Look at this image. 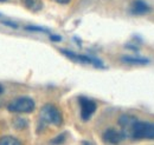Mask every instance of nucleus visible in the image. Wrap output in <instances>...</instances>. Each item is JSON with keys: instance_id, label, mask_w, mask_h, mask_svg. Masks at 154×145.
Masks as SVG:
<instances>
[{"instance_id": "nucleus-1", "label": "nucleus", "mask_w": 154, "mask_h": 145, "mask_svg": "<svg viewBox=\"0 0 154 145\" xmlns=\"http://www.w3.org/2000/svg\"><path fill=\"white\" fill-rule=\"evenodd\" d=\"M40 122L44 124H51L55 126H60L63 123V116L60 111L54 104H45L40 109Z\"/></svg>"}, {"instance_id": "nucleus-2", "label": "nucleus", "mask_w": 154, "mask_h": 145, "mask_svg": "<svg viewBox=\"0 0 154 145\" xmlns=\"http://www.w3.org/2000/svg\"><path fill=\"white\" fill-rule=\"evenodd\" d=\"M131 139L133 141L154 139V123L137 120L133 127Z\"/></svg>"}, {"instance_id": "nucleus-3", "label": "nucleus", "mask_w": 154, "mask_h": 145, "mask_svg": "<svg viewBox=\"0 0 154 145\" xmlns=\"http://www.w3.org/2000/svg\"><path fill=\"white\" fill-rule=\"evenodd\" d=\"M35 108H36L35 100L31 97H26V96L16 98L7 105V110L14 113H31Z\"/></svg>"}, {"instance_id": "nucleus-4", "label": "nucleus", "mask_w": 154, "mask_h": 145, "mask_svg": "<svg viewBox=\"0 0 154 145\" xmlns=\"http://www.w3.org/2000/svg\"><path fill=\"white\" fill-rule=\"evenodd\" d=\"M78 103L81 106V118L87 122L90 119V117L95 113V111L97 109L96 103L87 97H79L78 98Z\"/></svg>"}, {"instance_id": "nucleus-5", "label": "nucleus", "mask_w": 154, "mask_h": 145, "mask_svg": "<svg viewBox=\"0 0 154 145\" xmlns=\"http://www.w3.org/2000/svg\"><path fill=\"white\" fill-rule=\"evenodd\" d=\"M137 120L139 119L134 116H132V114H122L119 118V125L121 127V131H122L125 138H129L131 139L133 127H134L135 123Z\"/></svg>"}, {"instance_id": "nucleus-6", "label": "nucleus", "mask_w": 154, "mask_h": 145, "mask_svg": "<svg viewBox=\"0 0 154 145\" xmlns=\"http://www.w3.org/2000/svg\"><path fill=\"white\" fill-rule=\"evenodd\" d=\"M103 141L106 143L109 144H117L120 142H122V139H125V136L122 133V131H117L115 129H108L103 132Z\"/></svg>"}, {"instance_id": "nucleus-7", "label": "nucleus", "mask_w": 154, "mask_h": 145, "mask_svg": "<svg viewBox=\"0 0 154 145\" xmlns=\"http://www.w3.org/2000/svg\"><path fill=\"white\" fill-rule=\"evenodd\" d=\"M151 11H152V8L149 7V5H147L142 0H134L133 4H132V8H131V13L135 14V16L146 14V13H148Z\"/></svg>"}, {"instance_id": "nucleus-8", "label": "nucleus", "mask_w": 154, "mask_h": 145, "mask_svg": "<svg viewBox=\"0 0 154 145\" xmlns=\"http://www.w3.org/2000/svg\"><path fill=\"white\" fill-rule=\"evenodd\" d=\"M121 60L125 64H131V65H147L149 63V60L147 58L132 57V55H123V57H121Z\"/></svg>"}, {"instance_id": "nucleus-9", "label": "nucleus", "mask_w": 154, "mask_h": 145, "mask_svg": "<svg viewBox=\"0 0 154 145\" xmlns=\"http://www.w3.org/2000/svg\"><path fill=\"white\" fill-rule=\"evenodd\" d=\"M21 2L31 12H39L43 8L42 0H21Z\"/></svg>"}, {"instance_id": "nucleus-10", "label": "nucleus", "mask_w": 154, "mask_h": 145, "mask_svg": "<svg viewBox=\"0 0 154 145\" xmlns=\"http://www.w3.org/2000/svg\"><path fill=\"white\" fill-rule=\"evenodd\" d=\"M20 142L18 138L13 136H4L0 138V145H20Z\"/></svg>"}, {"instance_id": "nucleus-11", "label": "nucleus", "mask_w": 154, "mask_h": 145, "mask_svg": "<svg viewBox=\"0 0 154 145\" xmlns=\"http://www.w3.org/2000/svg\"><path fill=\"white\" fill-rule=\"evenodd\" d=\"M27 122L24 119V118H19V117H17V118H14V120H13V126L16 127L17 130H24L25 127H27Z\"/></svg>"}, {"instance_id": "nucleus-12", "label": "nucleus", "mask_w": 154, "mask_h": 145, "mask_svg": "<svg viewBox=\"0 0 154 145\" xmlns=\"http://www.w3.org/2000/svg\"><path fill=\"white\" fill-rule=\"evenodd\" d=\"M25 30L27 31H32V32H43V33H50V31L45 27H40V26H33V25H30V26H26Z\"/></svg>"}, {"instance_id": "nucleus-13", "label": "nucleus", "mask_w": 154, "mask_h": 145, "mask_svg": "<svg viewBox=\"0 0 154 145\" xmlns=\"http://www.w3.org/2000/svg\"><path fill=\"white\" fill-rule=\"evenodd\" d=\"M64 141H65V133H62V135L57 136L55 139H52L50 143H52V144H59V143H63Z\"/></svg>"}, {"instance_id": "nucleus-14", "label": "nucleus", "mask_w": 154, "mask_h": 145, "mask_svg": "<svg viewBox=\"0 0 154 145\" xmlns=\"http://www.w3.org/2000/svg\"><path fill=\"white\" fill-rule=\"evenodd\" d=\"M1 24L2 25H6L8 27H12V28H18V25L16 22H13V21H10V20H2Z\"/></svg>"}, {"instance_id": "nucleus-15", "label": "nucleus", "mask_w": 154, "mask_h": 145, "mask_svg": "<svg viewBox=\"0 0 154 145\" xmlns=\"http://www.w3.org/2000/svg\"><path fill=\"white\" fill-rule=\"evenodd\" d=\"M50 40H52V41H60L62 37L57 36V34H50Z\"/></svg>"}, {"instance_id": "nucleus-16", "label": "nucleus", "mask_w": 154, "mask_h": 145, "mask_svg": "<svg viewBox=\"0 0 154 145\" xmlns=\"http://www.w3.org/2000/svg\"><path fill=\"white\" fill-rule=\"evenodd\" d=\"M57 4H60V5H66V4H69L71 0H55Z\"/></svg>"}, {"instance_id": "nucleus-17", "label": "nucleus", "mask_w": 154, "mask_h": 145, "mask_svg": "<svg viewBox=\"0 0 154 145\" xmlns=\"http://www.w3.org/2000/svg\"><path fill=\"white\" fill-rule=\"evenodd\" d=\"M2 92H4V87H2V86H1V85H0V94H1V93H2Z\"/></svg>"}, {"instance_id": "nucleus-18", "label": "nucleus", "mask_w": 154, "mask_h": 145, "mask_svg": "<svg viewBox=\"0 0 154 145\" xmlns=\"http://www.w3.org/2000/svg\"><path fill=\"white\" fill-rule=\"evenodd\" d=\"M2 1H6V0H0V2H2Z\"/></svg>"}]
</instances>
